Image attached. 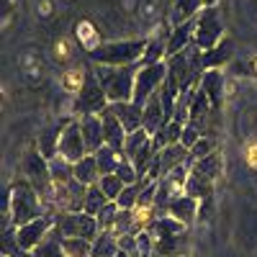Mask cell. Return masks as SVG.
<instances>
[{"mask_svg":"<svg viewBox=\"0 0 257 257\" xmlns=\"http://www.w3.org/2000/svg\"><path fill=\"white\" fill-rule=\"evenodd\" d=\"M44 213H49L44 201H41V196L34 190V185L26 178H21L11 185V190H8V224L24 226L39 216H44Z\"/></svg>","mask_w":257,"mask_h":257,"instance_id":"cell-1","label":"cell"},{"mask_svg":"<svg viewBox=\"0 0 257 257\" xmlns=\"http://www.w3.org/2000/svg\"><path fill=\"white\" fill-rule=\"evenodd\" d=\"M90 67L100 80L105 95H108V103H126L134 98V82H137V72L142 70V62L128 64V67H111V64L90 62Z\"/></svg>","mask_w":257,"mask_h":257,"instance_id":"cell-2","label":"cell"},{"mask_svg":"<svg viewBox=\"0 0 257 257\" xmlns=\"http://www.w3.org/2000/svg\"><path fill=\"white\" fill-rule=\"evenodd\" d=\"M147 52V36L142 39H113L103 41V47L88 54L93 64H111V67H128V64L142 62Z\"/></svg>","mask_w":257,"mask_h":257,"instance_id":"cell-3","label":"cell"},{"mask_svg":"<svg viewBox=\"0 0 257 257\" xmlns=\"http://www.w3.org/2000/svg\"><path fill=\"white\" fill-rule=\"evenodd\" d=\"M201 49L196 44H190L185 52H178L173 57H167L165 64H167V70L170 75H173L180 85V90H196L198 85H201V77H203V59H201Z\"/></svg>","mask_w":257,"mask_h":257,"instance_id":"cell-4","label":"cell"},{"mask_svg":"<svg viewBox=\"0 0 257 257\" xmlns=\"http://www.w3.org/2000/svg\"><path fill=\"white\" fill-rule=\"evenodd\" d=\"M24 178L34 185V190L41 196L44 206H52L54 180H52V173H49V160L39 152V147H31L26 152V157H24Z\"/></svg>","mask_w":257,"mask_h":257,"instance_id":"cell-5","label":"cell"},{"mask_svg":"<svg viewBox=\"0 0 257 257\" xmlns=\"http://www.w3.org/2000/svg\"><path fill=\"white\" fill-rule=\"evenodd\" d=\"M224 36V24L216 6H208L196 16V31H193V44H196L201 52H208L216 44H221Z\"/></svg>","mask_w":257,"mask_h":257,"instance_id":"cell-6","label":"cell"},{"mask_svg":"<svg viewBox=\"0 0 257 257\" xmlns=\"http://www.w3.org/2000/svg\"><path fill=\"white\" fill-rule=\"evenodd\" d=\"M72 100H75V113L77 116H82V113H100V111H105L111 105L108 103V95H105L103 85H100V80L93 72V67L88 72V80H85L82 90Z\"/></svg>","mask_w":257,"mask_h":257,"instance_id":"cell-7","label":"cell"},{"mask_svg":"<svg viewBox=\"0 0 257 257\" xmlns=\"http://www.w3.org/2000/svg\"><path fill=\"white\" fill-rule=\"evenodd\" d=\"M167 77V64L160 62V64H142V70L137 72V82H134V103L144 105L149 98H152Z\"/></svg>","mask_w":257,"mask_h":257,"instance_id":"cell-8","label":"cell"},{"mask_svg":"<svg viewBox=\"0 0 257 257\" xmlns=\"http://www.w3.org/2000/svg\"><path fill=\"white\" fill-rule=\"evenodd\" d=\"M54 229V213H44L24 226H16V239H18V249L24 252H34L41 242L49 237V231Z\"/></svg>","mask_w":257,"mask_h":257,"instance_id":"cell-9","label":"cell"},{"mask_svg":"<svg viewBox=\"0 0 257 257\" xmlns=\"http://www.w3.org/2000/svg\"><path fill=\"white\" fill-rule=\"evenodd\" d=\"M134 16H137L139 29H144V36H149L170 21V11L165 8L162 0H137Z\"/></svg>","mask_w":257,"mask_h":257,"instance_id":"cell-10","label":"cell"},{"mask_svg":"<svg viewBox=\"0 0 257 257\" xmlns=\"http://www.w3.org/2000/svg\"><path fill=\"white\" fill-rule=\"evenodd\" d=\"M67 162H80L82 157H88V147H85V139H82V132H80V121L72 118L67 123V128L62 132V139H59V152Z\"/></svg>","mask_w":257,"mask_h":257,"instance_id":"cell-11","label":"cell"},{"mask_svg":"<svg viewBox=\"0 0 257 257\" xmlns=\"http://www.w3.org/2000/svg\"><path fill=\"white\" fill-rule=\"evenodd\" d=\"M77 121H80V132H82L85 147H88V155H95L98 149L105 144L100 113H82V116H77Z\"/></svg>","mask_w":257,"mask_h":257,"instance_id":"cell-12","label":"cell"},{"mask_svg":"<svg viewBox=\"0 0 257 257\" xmlns=\"http://www.w3.org/2000/svg\"><path fill=\"white\" fill-rule=\"evenodd\" d=\"M100 118H103V134H105V144H108L111 149H116L118 155H123L126 128H123V123L118 121V116L113 113L111 105H108L105 111H100Z\"/></svg>","mask_w":257,"mask_h":257,"instance_id":"cell-13","label":"cell"},{"mask_svg":"<svg viewBox=\"0 0 257 257\" xmlns=\"http://www.w3.org/2000/svg\"><path fill=\"white\" fill-rule=\"evenodd\" d=\"M113 113L118 116V121L126 128V137L144 128V105L134 103V100H126V103H111Z\"/></svg>","mask_w":257,"mask_h":257,"instance_id":"cell-14","label":"cell"},{"mask_svg":"<svg viewBox=\"0 0 257 257\" xmlns=\"http://www.w3.org/2000/svg\"><path fill=\"white\" fill-rule=\"evenodd\" d=\"M167 213L173 219L183 221L185 226H193L198 219H201V201H196L193 196H180V198H173L167 206Z\"/></svg>","mask_w":257,"mask_h":257,"instance_id":"cell-15","label":"cell"},{"mask_svg":"<svg viewBox=\"0 0 257 257\" xmlns=\"http://www.w3.org/2000/svg\"><path fill=\"white\" fill-rule=\"evenodd\" d=\"M224 88H226V75H224V70H206V72H203L198 90L206 93V98H208L211 105H213V111H216L219 105H221V100H224Z\"/></svg>","mask_w":257,"mask_h":257,"instance_id":"cell-16","label":"cell"},{"mask_svg":"<svg viewBox=\"0 0 257 257\" xmlns=\"http://www.w3.org/2000/svg\"><path fill=\"white\" fill-rule=\"evenodd\" d=\"M75 39H77V44L82 47L85 54H93L95 49L103 47V36L98 31V26L93 24L90 18H82L75 24Z\"/></svg>","mask_w":257,"mask_h":257,"instance_id":"cell-17","label":"cell"},{"mask_svg":"<svg viewBox=\"0 0 257 257\" xmlns=\"http://www.w3.org/2000/svg\"><path fill=\"white\" fill-rule=\"evenodd\" d=\"M211 111H213V105H211V100L206 98V93H203V90H196V98H193L190 111H188V123L196 126L203 137H206V126H208Z\"/></svg>","mask_w":257,"mask_h":257,"instance_id":"cell-18","label":"cell"},{"mask_svg":"<svg viewBox=\"0 0 257 257\" xmlns=\"http://www.w3.org/2000/svg\"><path fill=\"white\" fill-rule=\"evenodd\" d=\"M160 165H162V178L170 175L173 170L183 167V165H193L190 149H185L183 144H170V147L160 149Z\"/></svg>","mask_w":257,"mask_h":257,"instance_id":"cell-19","label":"cell"},{"mask_svg":"<svg viewBox=\"0 0 257 257\" xmlns=\"http://www.w3.org/2000/svg\"><path fill=\"white\" fill-rule=\"evenodd\" d=\"M72 118L70 116H64L62 121H57L52 128H47L44 134H39V152L44 155L47 160H52V157H57V152H59V139H62V132L67 128V123H70Z\"/></svg>","mask_w":257,"mask_h":257,"instance_id":"cell-20","label":"cell"},{"mask_svg":"<svg viewBox=\"0 0 257 257\" xmlns=\"http://www.w3.org/2000/svg\"><path fill=\"white\" fill-rule=\"evenodd\" d=\"M188 247H190L188 231L175 234V237H160L155 239V257H185Z\"/></svg>","mask_w":257,"mask_h":257,"instance_id":"cell-21","label":"cell"},{"mask_svg":"<svg viewBox=\"0 0 257 257\" xmlns=\"http://www.w3.org/2000/svg\"><path fill=\"white\" fill-rule=\"evenodd\" d=\"M18 67H21V75H24V80L29 85H39L41 77H44V59H41V54H36V49H26L21 54Z\"/></svg>","mask_w":257,"mask_h":257,"instance_id":"cell-22","label":"cell"},{"mask_svg":"<svg viewBox=\"0 0 257 257\" xmlns=\"http://www.w3.org/2000/svg\"><path fill=\"white\" fill-rule=\"evenodd\" d=\"M203 0H170V24L180 26L193 21L201 11H203Z\"/></svg>","mask_w":257,"mask_h":257,"instance_id":"cell-23","label":"cell"},{"mask_svg":"<svg viewBox=\"0 0 257 257\" xmlns=\"http://www.w3.org/2000/svg\"><path fill=\"white\" fill-rule=\"evenodd\" d=\"M167 123V113H165V105H162V98H160V90L144 103V128L149 134H157L160 126Z\"/></svg>","mask_w":257,"mask_h":257,"instance_id":"cell-24","label":"cell"},{"mask_svg":"<svg viewBox=\"0 0 257 257\" xmlns=\"http://www.w3.org/2000/svg\"><path fill=\"white\" fill-rule=\"evenodd\" d=\"M193 31H196V18L188 21V24L173 26V31H170V41H167V57H173L178 52H185L193 44Z\"/></svg>","mask_w":257,"mask_h":257,"instance_id":"cell-25","label":"cell"},{"mask_svg":"<svg viewBox=\"0 0 257 257\" xmlns=\"http://www.w3.org/2000/svg\"><path fill=\"white\" fill-rule=\"evenodd\" d=\"M234 57V44H231V39H224L221 44H216L213 49L203 52L201 59H203V70H224L226 67V62Z\"/></svg>","mask_w":257,"mask_h":257,"instance_id":"cell-26","label":"cell"},{"mask_svg":"<svg viewBox=\"0 0 257 257\" xmlns=\"http://www.w3.org/2000/svg\"><path fill=\"white\" fill-rule=\"evenodd\" d=\"M88 72H90V64L88 67H82V64H70L67 70H62V90L70 98H75L82 90L85 80H88Z\"/></svg>","mask_w":257,"mask_h":257,"instance_id":"cell-27","label":"cell"},{"mask_svg":"<svg viewBox=\"0 0 257 257\" xmlns=\"http://www.w3.org/2000/svg\"><path fill=\"white\" fill-rule=\"evenodd\" d=\"M190 173L193 175H198V178H203V180H216L219 175H221V155L219 152H211L208 157H203V160H196L190 165Z\"/></svg>","mask_w":257,"mask_h":257,"instance_id":"cell-28","label":"cell"},{"mask_svg":"<svg viewBox=\"0 0 257 257\" xmlns=\"http://www.w3.org/2000/svg\"><path fill=\"white\" fill-rule=\"evenodd\" d=\"M183 128H185V123H180V121H175V118L167 121L165 126H160L157 134H152L155 147H157V149H165V147H170V144H180Z\"/></svg>","mask_w":257,"mask_h":257,"instance_id":"cell-29","label":"cell"},{"mask_svg":"<svg viewBox=\"0 0 257 257\" xmlns=\"http://www.w3.org/2000/svg\"><path fill=\"white\" fill-rule=\"evenodd\" d=\"M100 170H98V162L93 155L82 157L80 162H75V180H80L82 185H98L100 183Z\"/></svg>","mask_w":257,"mask_h":257,"instance_id":"cell-30","label":"cell"},{"mask_svg":"<svg viewBox=\"0 0 257 257\" xmlns=\"http://www.w3.org/2000/svg\"><path fill=\"white\" fill-rule=\"evenodd\" d=\"M116 254H118V237L113 231H100L90 247V257H116Z\"/></svg>","mask_w":257,"mask_h":257,"instance_id":"cell-31","label":"cell"},{"mask_svg":"<svg viewBox=\"0 0 257 257\" xmlns=\"http://www.w3.org/2000/svg\"><path fill=\"white\" fill-rule=\"evenodd\" d=\"M93 157H95V162H98L100 175H113V173H116V167H118L121 160H123V155H118L116 149H111L108 144H103Z\"/></svg>","mask_w":257,"mask_h":257,"instance_id":"cell-32","label":"cell"},{"mask_svg":"<svg viewBox=\"0 0 257 257\" xmlns=\"http://www.w3.org/2000/svg\"><path fill=\"white\" fill-rule=\"evenodd\" d=\"M49 173H52L54 185H67V183L75 178V165L67 162L62 155H57V157L49 160Z\"/></svg>","mask_w":257,"mask_h":257,"instance_id":"cell-33","label":"cell"},{"mask_svg":"<svg viewBox=\"0 0 257 257\" xmlns=\"http://www.w3.org/2000/svg\"><path fill=\"white\" fill-rule=\"evenodd\" d=\"M31 257H64V249H62V237H59V231L52 229L49 231V237L41 242L34 252H29Z\"/></svg>","mask_w":257,"mask_h":257,"instance_id":"cell-34","label":"cell"},{"mask_svg":"<svg viewBox=\"0 0 257 257\" xmlns=\"http://www.w3.org/2000/svg\"><path fill=\"white\" fill-rule=\"evenodd\" d=\"M105 203H108V198H105V193L100 190V185H88V196H85V213L98 216L100 208Z\"/></svg>","mask_w":257,"mask_h":257,"instance_id":"cell-35","label":"cell"},{"mask_svg":"<svg viewBox=\"0 0 257 257\" xmlns=\"http://www.w3.org/2000/svg\"><path fill=\"white\" fill-rule=\"evenodd\" d=\"M118 203L116 201H108L103 208H100V213H98V226H100V231H111L113 229V224H116V219H118Z\"/></svg>","mask_w":257,"mask_h":257,"instance_id":"cell-36","label":"cell"},{"mask_svg":"<svg viewBox=\"0 0 257 257\" xmlns=\"http://www.w3.org/2000/svg\"><path fill=\"white\" fill-rule=\"evenodd\" d=\"M139 193H142V180H139V183H134V185H126V188L121 190V196L116 198L118 208L134 211V208H137V203H139Z\"/></svg>","mask_w":257,"mask_h":257,"instance_id":"cell-37","label":"cell"},{"mask_svg":"<svg viewBox=\"0 0 257 257\" xmlns=\"http://www.w3.org/2000/svg\"><path fill=\"white\" fill-rule=\"evenodd\" d=\"M98 185H100V190L105 193V198H108V201H116V198L121 196V190L126 188V185L118 180V175H103Z\"/></svg>","mask_w":257,"mask_h":257,"instance_id":"cell-38","label":"cell"},{"mask_svg":"<svg viewBox=\"0 0 257 257\" xmlns=\"http://www.w3.org/2000/svg\"><path fill=\"white\" fill-rule=\"evenodd\" d=\"M113 175H118V180L123 183V185H134V183H139L142 178H139V173H137V167L132 165V160H121V165L116 167V173Z\"/></svg>","mask_w":257,"mask_h":257,"instance_id":"cell-39","label":"cell"},{"mask_svg":"<svg viewBox=\"0 0 257 257\" xmlns=\"http://www.w3.org/2000/svg\"><path fill=\"white\" fill-rule=\"evenodd\" d=\"M211 152H216V144H213V139L201 137L196 144L190 147V160H193V162H196V160H203V157H208Z\"/></svg>","mask_w":257,"mask_h":257,"instance_id":"cell-40","label":"cell"},{"mask_svg":"<svg viewBox=\"0 0 257 257\" xmlns=\"http://www.w3.org/2000/svg\"><path fill=\"white\" fill-rule=\"evenodd\" d=\"M54 54H57V59L62 62V64H70L72 62V41L70 39H59L57 44H54Z\"/></svg>","mask_w":257,"mask_h":257,"instance_id":"cell-41","label":"cell"},{"mask_svg":"<svg viewBox=\"0 0 257 257\" xmlns=\"http://www.w3.org/2000/svg\"><path fill=\"white\" fill-rule=\"evenodd\" d=\"M201 137H203V134L198 132L196 126H190V123H185V128H183V137H180V144H183L185 149H190V147L196 144V142H198Z\"/></svg>","mask_w":257,"mask_h":257,"instance_id":"cell-42","label":"cell"},{"mask_svg":"<svg viewBox=\"0 0 257 257\" xmlns=\"http://www.w3.org/2000/svg\"><path fill=\"white\" fill-rule=\"evenodd\" d=\"M244 162H247V167L257 170V142H249L244 147Z\"/></svg>","mask_w":257,"mask_h":257,"instance_id":"cell-43","label":"cell"},{"mask_svg":"<svg viewBox=\"0 0 257 257\" xmlns=\"http://www.w3.org/2000/svg\"><path fill=\"white\" fill-rule=\"evenodd\" d=\"M247 67H249V75H254V77H257V54H254V57H249Z\"/></svg>","mask_w":257,"mask_h":257,"instance_id":"cell-44","label":"cell"},{"mask_svg":"<svg viewBox=\"0 0 257 257\" xmlns=\"http://www.w3.org/2000/svg\"><path fill=\"white\" fill-rule=\"evenodd\" d=\"M216 3H219V0H203V6H206V8H208V6H216Z\"/></svg>","mask_w":257,"mask_h":257,"instance_id":"cell-45","label":"cell"}]
</instances>
